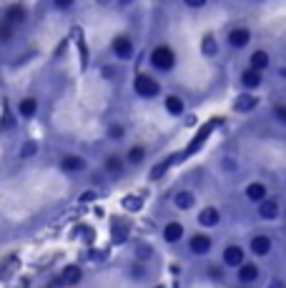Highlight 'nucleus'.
I'll use <instances>...</instances> for the list:
<instances>
[{
	"mask_svg": "<svg viewBox=\"0 0 286 288\" xmlns=\"http://www.w3.org/2000/svg\"><path fill=\"white\" fill-rule=\"evenodd\" d=\"M148 63L158 73H171L173 68H176V63H178V58H176V50L169 48V45H156L151 50V56H148Z\"/></svg>",
	"mask_w": 286,
	"mask_h": 288,
	"instance_id": "1",
	"label": "nucleus"
},
{
	"mask_svg": "<svg viewBox=\"0 0 286 288\" xmlns=\"http://www.w3.org/2000/svg\"><path fill=\"white\" fill-rule=\"evenodd\" d=\"M133 93L138 98H143V100H151V98L161 95V83L153 75H148V73H136L133 75Z\"/></svg>",
	"mask_w": 286,
	"mask_h": 288,
	"instance_id": "2",
	"label": "nucleus"
},
{
	"mask_svg": "<svg viewBox=\"0 0 286 288\" xmlns=\"http://www.w3.org/2000/svg\"><path fill=\"white\" fill-rule=\"evenodd\" d=\"M111 50H113V56L118 60H131L133 53H136V45H133V40L128 38V35H115L113 40H111Z\"/></svg>",
	"mask_w": 286,
	"mask_h": 288,
	"instance_id": "3",
	"label": "nucleus"
},
{
	"mask_svg": "<svg viewBox=\"0 0 286 288\" xmlns=\"http://www.w3.org/2000/svg\"><path fill=\"white\" fill-rule=\"evenodd\" d=\"M251 43V30L249 28H231L229 30V45L233 50H241Z\"/></svg>",
	"mask_w": 286,
	"mask_h": 288,
	"instance_id": "4",
	"label": "nucleus"
},
{
	"mask_svg": "<svg viewBox=\"0 0 286 288\" xmlns=\"http://www.w3.org/2000/svg\"><path fill=\"white\" fill-rule=\"evenodd\" d=\"M5 20H10L13 25H23L26 20H28V8L26 5H20V3H15V5H10L8 10H5V15H3Z\"/></svg>",
	"mask_w": 286,
	"mask_h": 288,
	"instance_id": "5",
	"label": "nucleus"
},
{
	"mask_svg": "<svg viewBox=\"0 0 286 288\" xmlns=\"http://www.w3.org/2000/svg\"><path fill=\"white\" fill-rule=\"evenodd\" d=\"M18 115L26 118V120L35 118V115H38V98H35V95H26V98H20V103H18Z\"/></svg>",
	"mask_w": 286,
	"mask_h": 288,
	"instance_id": "6",
	"label": "nucleus"
},
{
	"mask_svg": "<svg viewBox=\"0 0 286 288\" xmlns=\"http://www.w3.org/2000/svg\"><path fill=\"white\" fill-rule=\"evenodd\" d=\"M60 168L65 173H81L86 168V161L81 155H76V153H68V155L60 158Z\"/></svg>",
	"mask_w": 286,
	"mask_h": 288,
	"instance_id": "7",
	"label": "nucleus"
},
{
	"mask_svg": "<svg viewBox=\"0 0 286 288\" xmlns=\"http://www.w3.org/2000/svg\"><path fill=\"white\" fill-rule=\"evenodd\" d=\"M261 83H264V78H261V70H256V68L249 65V68L241 73V86L246 88V90H256Z\"/></svg>",
	"mask_w": 286,
	"mask_h": 288,
	"instance_id": "8",
	"label": "nucleus"
},
{
	"mask_svg": "<svg viewBox=\"0 0 286 288\" xmlns=\"http://www.w3.org/2000/svg\"><path fill=\"white\" fill-rule=\"evenodd\" d=\"M258 106V98L256 95H249V93H244V95H239L236 100H233V111L236 113H249V111H254Z\"/></svg>",
	"mask_w": 286,
	"mask_h": 288,
	"instance_id": "9",
	"label": "nucleus"
},
{
	"mask_svg": "<svg viewBox=\"0 0 286 288\" xmlns=\"http://www.w3.org/2000/svg\"><path fill=\"white\" fill-rule=\"evenodd\" d=\"M78 281H81V268H78V266H68V268L60 273L56 286H73V283H78Z\"/></svg>",
	"mask_w": 286,
	"mask_h": 288,
	"instance_id": "10",
	"label": "nucleus"
},
{
	"mask_svg": "<svg viewBox=\"0 0 286 288\" xmlns=\"http://www.w3.org/2000/svg\"><path fill=\"white\" fill-rule=\"evenodd\" d=\"M188 248L196 253V256H203V253H208L211 251V238L208 235H194L191 241H188Z\"/></svg>",
	"mask_w": 286,
	"mask_h": 288,
	"instance_id": "11",
	"label": "nucleus"
},
{
	"mask_svg": "<svg viewBox=\"0 0 286 288\" xmlns=\"http://www.w3.org/2000/svg\"><path fill=\"white\" fill-rule=\"evenodd\" d=\"M201 53L206 58L219 56V40H216V35H211V33L203 35V40H201Z\"/></svg>",
	"mask_w": 286,
	"mask_h": 288,
	"instance_id": "12",
	"label": "nucleus"
},
{
	"mask_svg": "<svg viewBox=\"0 0 286 288\" xmlns=\"http://www.w3.org/2000/svg\"><path fill=\"white\" fill-rule=\"evenodd\" d=\"M166 111H169V115H183V111H186V103H183V98L181 95H166Z\"/></svg>",
	"mask_w": 286,
	"mask_h": 288,
	"instance_id": "13",
	"label": "nucleus"
},
{
	"mask_svg": "<svg viewBox=\"0 0 286 288\" xmlns=\"http://www.w3.org/2000/svg\"><path fill=\"white\" fill-rule=\"evenodd\" d=\"M258 278V268L254 263H241L239 266V281L241 283H254Z\"/></svg>",
	"mask_w": 286,
	"mask_h": 288,
	"instance_id": "14",
	"label": "nucleus"
},
{
	"mask_svg": "<svg viewBox=\"0 0 286 288\" xmlns=\"http://www.w3.org/2000/svg\"><path fill=\"white\" fill-rule=\"evenodd\" d=\"M249 65L264 73V70L271 65V58H269V53H266V50H254V53H251V58H249Z\"/></svg>",
	"mask_w": 286,
	"mask_h": 288,
	"instance_id": "15",
	"label": "nucleus"
},
{
	"mask_svg": "<svg viewBox=\"0 0 286 288\" xmlns=\"http://www.w3.org/2000/svg\"><path fill=\"white\" fill-rule=\"evenodd\" d=\"M219 221H221V213H219L216 208H203V211H201V216H199L201 226L211 228V226H219Z\"/></svg>",
	"mask_w": 286,
	"mask_h": 288,
	"instance_id": "16",
	"label": "nucleus"
},
{
	"mask_svg": "<svg viewBox=\"0 0 286 288\" xmlns=\"http://www.w3.org/2000/svg\"><path fill=\"white\" fill-rule=\"evenodd\" d=\"M224 263H226V266H241V263H244V251H241L239 246H229V248L224 251Z\"/></svg>",
	"mask_w": 286,
	"mask_h": 288,
	"instance_id": "17",
	"label": "nucleus"
},
{
	"mask_svg": "<svg viewBox=\"0 0 286 288\" xmlns=\"http://www.w3.org/2000/svg\"><path fill=\"white\" fill-rule=\"evenodd\" d=\"M173 203H176V208L188 211V208H194L196 196H194V193H188V191H181V193H176V196H173Z\"/></svg>",
	"mask_w": 286,
	"mask_h": 288,
	"instance_id": "18",
	"label": "nucleus"
},
{
	"mask_svg": "<svg viewBox=\"0 0 286 288\" xmlns=\"http://www.w3.org/2000/svg\"><path fill=\"white\" fill-rule=\"evenodd\" d=\"M258 216L261 218H266V221H271V218H276L279 216V205H276V201H261V205H258Z\"/></svg>",
	"mask_w": 286,
	"mask_h": 288,
	"instance_id": "19",
	"label": "nucleus"
},
{
	"mask_svg": "<svg viewBox=\"0 0 286 288\" xmlns=\"http://www.w3.org/2000/svg\"><path fill=\"white\" fill-rule=\"evenodd\" d=\"M111 230H113V243H123V241L128 238V233H131V226L118 218V221H113V228Z\"/></svg>",
	"mask_w": 286,
	"mask_h": 288,
	"instance_id": "20",
	"label": "nucleus"
},
{
	"mask_svg": "<svg viewBox=\"0 0 286 288\" xmlns=\"http://www.w3.org/2000/svg\"><path fill=\"white\" fill-rule=\"evenodd\" d=\"M251 251H254L256 256H266V253L271 251V241H269V235H256V238L251 241Z\"/></svg>",
	"mask_w": 286,
	"mask_h": 288,
	"instance_id": "21",
	"label": "nucleus"
},
{
	"mask_svg": "<svg viewBox=\"0 0 286 288\" xmlns=\"http://www.w3.org/2000/svg\"><path fill=\"white\" fill-rule=\"evenodd\" d=\"M246 198L254 203H261L266 198V186H261V183H251L249 188H246Z\"/></svg>",
	"mask_w": 286,
	"mask_h": 288,
	"instance_id": "22",
	"label": "nucleus"
},
{
	"mask_svg": "<svg viewBox=\"0 0 286 288\" xmlns=\"http://www.w3.org/2000/svg\"><path fill=\"white\" fill-rule=\"evenodd\" d=\"M13 35H15V25H13L10 20L0 18V45L10 43V40H13Z\"/></svg>",
	"mask_w": 286,
	"mask_h": 288,
	"instance_id": "23",
	"label": "nucleus"
},
{
	"mask_svg": "<svg viewBox=\"0 0 286 288\" xmlns=\"http://www.w3.org/2000/svg\"><path fill=\"white\" fill-rule=\"evenodd\" d=\"M181 235H183V226H181V223H169V226L163 228V238H166L169 243L181 241Z\"/></svg>",
	"mask_w": 286,
	"mask_h": 288,
	"instance_id": "24",
	"label": "nucleus"
},
{
	"mask_svg": "<svg viewBox=\"0 0 286 288\" xmlns=\"http://www.w3.org/2000/svg\"><path fill=\"white\" fill-rule=\"evenodd\" d=\"M106 171L111 175H121L123 173V158L121 155H108L106 158Z\"/></svg>",
	"mask_w": 286,
	"mask_h": 288,
	"instance_id": "25",
	"label": "nucleus"
},
{
	"mask_svg": "<svg viewBox=\"0 0 286 288\" xmlns=\"http://www.w3.org/2000/svg\"><path fill=\"white\" fill-rule=\"evenodd\" d=\"M143 161H146V148H143V145H131V150H128V163L138 166Z\"/></svg>",
	"mask_w": 286,
	"mask_h": 288,
	"instance_id": "26",
	"label": "nucleus"
},
{
	"mask_svg": "<svg viewBox=\"0 0 286 288\" xmlns=\"http://www.w3.org/2000/svg\"><path fill=\"white\" fill-rule=\"evenodd\" d=\"M15 115L10 113V111H5L3 113V123H0V133H8V130H15Z\"/></svg>",
	"mask_w": 286,
	"mask_h": 288,
	"instance_id": "27",
	"label": "nucleus"
},
{
	"mask_svg": "<svg viewBox=\"0 0 286 288\" xmlns=\"http://www.w3.org/2000/svg\"><path fill=\"white\" fill-rule=\"evenodd\" d=\"M123 208H126V211H141L143 198H138V196H126V198H123Z\"/></svg>",
	"mask_w": 286,
	"mask_h": 288,
	"instance_id": "28",
	"label": "nucleus"
},
{
	"mask_svg": "<svg viewBox=\"0 0 286 288\" xmlns=\"http://www.w3.org/2000/svg\"><path fill=\"white\" fill-rule=\"evenodd\" d=\"M123 136H126L123 123H111V125H108V138H111V141H121Z\"/></svg>",
	"mask_w": 286,
	"mask_h": 288,
	"instance_id": "29",
	"label": "nucleus"
},
{
	"mask_svg": "<svg viewBox=\"0 0 286 288\" xmlns=\"http://www.w3.org/2000/svg\"><path fill=\"white\" fill-rule=\"evenodd\" d=\"M38 153V143L35 141H28V143H23V148H20V158H33Z\"/></svg>",
	"mask_w": 286,
	"mask_h": 288,
	"instance_id": "30",
	"label": "nucleus"
},
{
	"mask_svg": "<svg viewBox=\"0 0 286 288\" xmlns=\"http://www.w3.org/2000/svg\"><path fill=\"white\" fill-rule=\"evenodd\" d=\"M173 163V158H169V161H163V163H158V166H153V171H151V178L156 180V178H161L163 173H166V168Z\"/></svg>",
	"mask_w": 286,
	"mask_h": 288,
	"instance_id": "31",
	"label": "nucleus"
},
{
	"mask_svg": "<svg viewBox=\"0 0 286 288\" xmlns=\"http://www.w3.org/2000/svg\"><path fill=\"white\" fill-rule=\"evenodd\" d=\"M136 256H138L141 260L151 258V256H153V248H151L148 243H138V246H136Z\"/></svg>",
	"mask_w": 286,
	"mask_h": 288,
	"instance_id": "32",
	"label": "nucleus"
},
{
	"mask_svg": "<svg viewBox=\"0 0 286 288\" xmlns=\"http://www.w3.org/2000/svg\"><path fill=\"white\" fill-rule=\"evenodd\" d=\"M51 3H53L56 10H70L76 5V0H51Z\"/></svg>",
	"mask_w": 286,
	"mask_h": 288,
	"instance_id": "33",
	"label": "nucleus"
},
{
	"mask_svg": "<svg viewBox=\"0 0 286 288\" xmlns=\"http://www.w3.org/2000/svg\"><path fill=\"white\" fill-rule=\"evenodd\" d=\"M206 3H208V0H183V5L191 8V10H201V8H206Z\"/></svg>",
	"mask_w": 286,
	"mask_h": 288,
	"instance_id": "34",
	"label": "nucleus"
},
{
	"mask_svg": "<svg viewBox=\"0 0 286 288\" xmlns=\"http://www.w3.org/2000/svg\"><path fill=\"white\" fill-rule=\"evenodd\" d=\"M274 115H276V120L286 123V106H276V108H274Z\"/></svg>",
	"mask_w": 286,
	"mask_h": 288,
	"instance_id": "35",
	"label": "nucleus"
},
{
	"mask_svg": "<svg viewBox=\"0 0 286 288\" xmlns=\"http://www.w3.org/2000/svg\"><path fill=\"white\" fill-rule=\"evenodd\" d=\"M81 201L83 203H90V201H96V191H86L83 196H81Z\"/></svg>",
	"mask_w": 286,
	"mask_h": 288,
	"instance_id": "36",
	"label": "nucleus"
},
{
	"mask_svg": "<svg viewBox=\"0 0 286 288\" xmlns=\"http://www.w3.org/2000/svg\"><path fill=\"white\" fill-rule=\"evenodd\" d=\"M208 276H211V278H213V281H221V278H224V276H221V271H219V268H208Z\"/></svg>",
	"mask_w": 286,
	"mask_h": 288,
	"instance_id": "37",
	"label": "nucleus"
},
{
	"mask_svg": "<svg viewBox=\"0 0 286 288\" xmlns=\"http://www.w3.org/2000/svg\"><path fill=\"white\" fill-rule=\"evenodd\" d=\"M131 273H133L136 278H143V268H141V266H133V268H131Z\"/></svg>",
	"mask_w": 286,
	"mask_h": 288,
	"instance_id": "38",
	"label": "nucleus"
},
{
	"mask_svg": "<svg viewBox=\"0 0 286 288\" xmlns=\"http://www.w3.org/2000/svg\"><path fill=\"white\" fill-rule=\"evenodd\" d=\"M103 78H113V68H111V65L103 68Z\"/></svg>",
	"mask_w": 286,
	"mask_h": 288,
	"instance_id": "39",
	"label": "nucleus"
},
{
	"mask_svg": "<svg viewBox=\"0 0 286 288\" xmlns=\"http://www.w3.org/2000/svg\"><path fill=\"white\" fill-rule=\"evenodd\" d=\"M269 288H286V283L284 281H271V286Z\"/></svg>",
	"mask_w": 286,
	"mask_h": 288,
	"instance_id": "40",
	"label": "nucleus"
},
{
	"mask_svg": "<svg viewBox=\"0 0 286 288\" xmlns=\"http://www.w3.org/2000/svg\"><path fill=\"white\" fill-rule=\"evenodd\" d=\"M133 3H136V0H118L121 8H128V5H133Z\"/></svg>",
	"mask_w": 286,
	"mask_h": 288,
	"instance_id": "41",
	"label": "nucleus"
},
{
	"mask_svg": "<svg viewBox=\"0 0 286 288\" xmlns=\"http://www.w3.org/2000/svg\"><path fill=\"white\" fill-rule=\"evenodd\" d=\"M224 166H226L229 171H233V168H236V163H233V161H224Z\"/></svg>",
	"mask_w": 286,
	"mask_h": 288,
	"instance_id": "42",
	"label": "nucleus"
},
{
	"mask_svg": "<svg viewBox=\"0 0 286 288\" xmlns=\"http://www.w3.org/2000/svg\"><path fill=\"white\" fill-rule=\"evenodd\" d=\"M96 3H98V5H111L113 0H96Z\"/></svg>",
	"mask_w": 286,
	"mask_h": 288,
	"instance_id": "43",
	"label": "nucleus"
},
{
	"mask_svg": "<svg viewBox=\"0 0 286 288\" xmlns=\"http://www.w3.org/2000/svg\"><path fill=\"white\" fill-rule=\"evenodd\" d=\"M279 75H281V78H286V68H281V70H279Z\"/></svg>",
	"mask_w": 286,
	"mask_h": 288,
	"instance_id": "44",
	"label": "nucleus"
},
{
	"mask_svg": "<svg viewBox=\"0 0 286 288\" xmlns=\"http://www.w3.org/2000/svg\"><path fill=\"white\" fill-rule=\"evenodd\" d=\"M156 288H163V286H156Z\"/></svg>",
	"mask_w": 286,
	"mask_h": 288,
	"instance_id": "45",
	"label": "nucleus"
}]
</instances>
